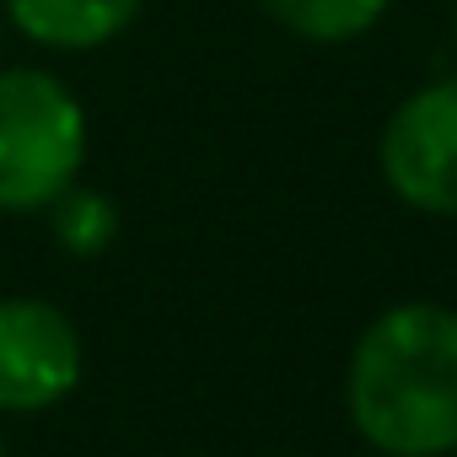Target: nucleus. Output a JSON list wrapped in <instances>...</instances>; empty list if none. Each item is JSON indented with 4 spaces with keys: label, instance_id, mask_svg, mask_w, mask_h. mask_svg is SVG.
I'll use <instances>...</instances> for the list:
<instances>
[{
    "label": "nucleus",
    "instance_id": "4",
    "mask_svg": "<svg viewBox=\"0 0 457 457\" xmlns=\"http://www.w3.org/2000/svg\"><path fill=\"white\" fill-rule=\"evenodd\" d=\"M87 371L81 328L44 296H0V414H44Z\"/></svg>",
    "mask_w": 457,
    "mask_h": 457
},
{
    "label": "nucleus",
    "instance_id": "1",
    "mask_svg": "<svg viewBox=\"0 0 457 457\" xmlns=\"http://www.w3.org/2000/svg\"><path fill=\"white\" fill-rule=\"evenodd\" d=\"M350 425L382 457L457 452V312L398 302L366 323L345 371Z\"/></svg>",
    "mask_w": 457,
    "mask_h": 457
},
{
    "label": "nucleus",
    "instance_id": "2",
    "mask_svg": "<svg viewBox=\"0 0 457 457\" xmlns=\"http://www.w3.org/2000/svg\"><path fill=\"white\" fill-rule=\"evenodd\" d=\"M92 124L76 87L44 65H0V215H38L87 167Z\"/></svg>",
    "mask_w": 457,
    "mask_h": 457
},
{
    "label": "nucleus",
    "instance_id": "5",
    "mask_svg": "<svg viewBox=\"0 0 457 457\" xmlns=\"http://www.w3.org/2000/svg\"><path fill=\"white\" fill-rule=\"evenodd\" d=\"M6 28L49 54H92L124 38L145 0H0Z\"/></svg>",
    "mask_w": 457,
    "mask_h": 457
},
{
    "label": "nucleus",
    "instance_id": "10",
    "mask_svg": "<svg viewBox=\"0 0 457 457\" xmlns=\"http://www.w3.org/2000/svg\"><path fill=\"white\" fill-rule=\"evenodd\" d=\"M0 457H6V441H0Z\"/></svg>",
    "mask_w": 457,
    "mask_h": 457
},
{
    "label": "nucleus",
    "instance_id": "6",
    "mask_svg": "<svg viewBox=\"0 0 457 457\" xmlns=\"http://www.w3.org/2000/svg\"><path fill=\"white\" fill-rule=\"evenodd\" d=\"M398 6V0H259V12L302 38V44H318V49H339V44H361L371 38L387 12Z\"/></svg>",
    "mask_w": 457,
    "mask_h": 457
},
{
    "label": "nucleus",
    "instance_id": "8",
    "mask_svg": "<svg viewBox=\"0 0 457 457\" xmlns=\"http://www.w3.org/2000/svg\"><path fill=\"white\" fill-rule=\"evenodd\" d=\"M446 28H452V49H457V0H452V12H446Z\"/></svg>",
    "mask_w": 457,
    "mask_h": 457
},
{
    "label": "nucleus",
    "instance_id": "7",
    "mask_svg": "<svg viewBox=\"0 0 457 457\" xmlns=\"http://www.w3.org/2000/svg\"><path fill=\"white\" fill-rule=\"evenodd\" d=\"M38 215L49 220L54 248L71 253V259H97V253H108L119 243V204H113V194H103V188H92L81 178L71 188H60Z\"/></svg>",
    "mask_w": 457,
    "mask_h": 457
},
{
    "label": "nucleus",
    "instance_id": "9",
    "mask_svg": "<svg viewBox=\"0 0 457 457\" xmlns=\"http://www.w3.org/2000/svg\"><path fill=\"white\" fill-rule=\"evenodd\" d=\"M0 49H6V12H0Z\"/></svg>",
    "mask_w": 457,
    "mask_h": 457
},
{
    "label": "nucleus",
    "instance_id": "3",
    "mask_svg": "<svg viewBox=\"0 0 457 457\" xmlns=\"http://www.w3.org/2000/svg\"><path fill=\"white\" fill-rule=\"evenodd\" d=\"M377 172L398 204L457 220V71L420 81L382 119Z\"/></svg>",
    "mask_w": 457,
    "mask_h": 457
}]
</instances>
